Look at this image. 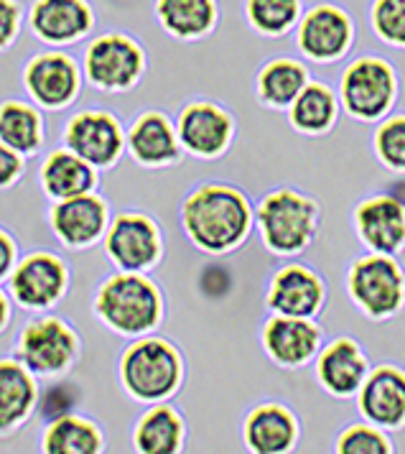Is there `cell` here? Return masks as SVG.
Segmentation results:
<instances>
[{
  "instance_id": "1",
  "label": "cell",
  "mask_w": 405,
  "mask_h": 454,
  "mask_svg": "<svg viewBox=\"0 0 405 454\" xmlns=\"http://www.w3.org/2000/svg\"><path fill=\"white\" fill-rule=\"evenodd\" d=\"M182 223L189 240L197 248L212 255H222L247 240L255 223V212L240 189L206 184L186 197Z\"/></svg>"
},
{
  "instance_id": "2",
  "label": "cell",
  "mask_w": 405,
  "mask_h": 454,
  "mask_svg": "<svg viewBox=\"0 0 405 454\" xmlns=\"http://www.w3.org/2000/svg\"><path fill=\"white\" fill-rule=\"evenodd\" d=\"M95 311L110 330L125 337H141L161 322L163 296L143 273L121 270L100 286Z\"/></svg>"
},
{
  "instance_id": "3",
  "label": "cell",
  "mask_w": 405,
  "mask_h": 454,
  "mask_svg": "<svg viewBox=\"0 0 405 454\" xmlns=\"http://www.w3.org/2000/svg\"><path fill=\"white\" fill-rule=\"evenodd\" d=\"M182 378V355L161 337H143L122 352V388L141 403H161L171 398L179 391Z\"/></svg>"
},
{
  "instance_id": "4",
  "label": "cell",
  "mask_w": 405,
  "mask_h": 454,
  "mask_svg": "<svg viewBox=\"0 0 405 454\" xmlns=\"http://www.w3.org/2000/svg\"><path fill=\"white\" fill-rule=\"evenodd\" d=\"M255 223L261 227L265 248L276 255H296L306 250L319 230V205L293 189H278L265 197Z\"/></svg>"
},
{
  "instance_id": "5",
  "label": "cell",
  "mask_w": 405,
  "mask_h": 454,
  "mask_svg": "<svg viewBox=\"0 0 405 454\" xmlns=\"http://www.w3.org/2000/svg\"><path fill=\"white\" fill-rule=\"evenodd\" d=\"M347 291L354 307L372 322H386L405 307V273L395 255L370 253L347 273Z\"/></svg>"
},
{
  "instance_id": "6",
  "label": "cell",
  "mask_w": 405,
  "mask_h": 454,
  "mask_svg": "<svg viewBox=\"0 0 405 454\" xmlns=\"http://www.w3.org/2000/svg\"><path fill=\"white\" fill-rule=\"evenodd\" d=\"M398 100V72L383 57H360L339 82V103L360 123H380Z\"/></svg>"
},
{
  "instance_id": "7",
  "label": "cell",
  "mask_w": 405,
  "mask_h": 454,
  "mask_svg": "<svg viewBox=\"0 0 405 454\" xmlns=\"http://www.w3.org/2000/svg\"><path fill=\"white\" fill-rule=\"evenodd\" d=\"M77 352L80 337L66 322L57 317H41L20 332L16 360L34 375H59L72 368Z\"/></svg>"
},
{
  "instance_id": "8",
  "label": "cell",
  "mask_w": 405,
  "mask_h": 454,
  "mask_svg": "<svg viewBox=\"0 0 405 454\" xmlns=\"http://www.w3.org/2000/svg\"><path fill=\"white\" fill-rule=\"evenodd\" d=\"M143 69V49L122 34H105L90 43L84 54V74L95 87L107 92L130 90L133 84H138Z\"/></svg>"
},
{
  "instance_id": "9",
  "label": "cell",
  "mask_w": 405,
  "mask_h": 454,
  "mask_svg": "<svg viewBox=\"0 0 405 454\" xmlns=\"http://www.w3.org/2000/svg\"><path fill=\"white\" fill-rule=\"evenodd\" d=\"M296 46L311 62H339L354 43V23L345 8L322 3L299 19Z\"/></svg>"
},
{
  "instance_id": "10",
  "label": "cell",
  "mask_w": 405,
  "mask_h": 454,
  "mask_svg": "<svg viewBox=\"0 0 405 454\" xmlns=\"http://www.w3.org/2000/svg\"><path fill=\"white\" fill-rule=\"evenodd\" d=\"M105 253L121 270L143 273L161 258V232L138 212H122L105 230Z\"/></svg>"
},
{
  "instance_id": "11",
  "label": "cell",
  "mask_w": 405,
  "mask_h": 454,
  "mask_svg": "<svg viewBox=\"0 0 405 454\" xmlns=\"http://www.w3.org/2000/svg\"><path fill=\"white\" fill-rule=\"evenodd\" d=\"M64 144L90 166L107 168L122 156L125 136L118 118H113L110 113L84 110L66 123Z\"/></svg>"
},
{
  "instance_id": "12",
  "label": "cell",
  "mask_w": 405,
  "mask_h": 454,
  "mask_svg": "<svg viewBox=\"0 0 405 454\" xmlns=\"http://www.w3.org/2000/svg\"><path fill=\"white\" fill-rule=\"evenodd\" d=\"M69 284L66 266L51 253H31L11 270V294L23 309H49Z\"/></svg>"
},
{
  "instance_id": "13",
  "label": "cell",
  "mask_w": 405,
  "mask_h": 454,
  "mask_svg": "<svg viewBox=\"0 0 405 454\" xmlns=\"http://www.w3.org/2000/svg\"><path fill=\"white\" fill-rule=\"evenodd\" d=\"M265 355L281 368H304L322 350L324 334L314 319L273 314L261 332Z\"/></svg>"
},
{
  "instance_id": "14",
  "label": "cell",
  "mask_w": 405,
  "mask_h": 454,
  "mask_svg": "<svg viewBox=\"0 0 405 454\" xmlns=\"http://www.w3.org/2000/svg\"><path fill=\"white\" fill-rule=\"evenodd\" d=\"M357 409L367 424L398 432L405 427V371L398 365H378L367 372L357 391Z\"/></svg>"
},
{
  "instance_id": "15",
  "label": "cell",
  "mask_w": 405,
  "mask_h": 454,
  "mask_svg": "<svg viewBox=\"0 0 405 454\" xmlns=\"http://www.w3.org/2000/svg\"><path fill=\"white\" fill-rule=\"evenodd\" d=\"M354 232L370 253L398 255L405 248V205L393 194H375L354 209Z\"/></svg>"
},
{
  "instance_id": "16",
  "label": "cell",
  "mask_w": 405,
  "mask_h": 454,
  "mask_svg": "<svg viewBox=\"0 0 405 454\" xmlns=\"http://www.w3.org/2000/svg\"><path fill=\"white\" fill-rule=\"evenodd\" d=\"M235 121L232 115L214 103L186 105L179 115L176 138L182 148L199 159H217L232 144Z\"/></svg>"
},
{
  "instance_id": "17",
  "label": "cell",
  "mask_w": 405,
  "mask_h": 454,
  "mask_svg": "<svg viewBox=\"0 0 405 454\" xmlns=\"http://www.w3.org/2000/svg\"><path fill=\"white\" fill-rule=\"evenodd\" d=\"M326 289L322 276L301 263H288L278 270L268 289V309L284 317L314 319L324 307Z\"/></svg>"
},
{
  "instance_id": "18",
  "label": "cell",
  "mask_w": 405,
  "mask_h": 454,
  "mask_svg": "<svg viewBox=\"0 0 405 454\" xmlns=\"http://www.w3.org/2000/svg\"><path fill=\"white\" fill-rule=\"evenodd\" d=\"M23 82L41 107L61 110L80 92V69L66 54L46 51L26 64Z\"/></svg>"
},
{
  "instance_id": "19",
  "label": "cell",
  "mask_w": 405,
  "mask_h": 454,
  "mask_svg": "<svg viewBox=\"0 0 405 454\" xmlns=\"http://www.w3.org/2000/svg\"><path fill=\"white\" fill-rule=\"evenodd\" d=\"M367 372H370L367 355L352 337H337L316 352V378L322 388L337 398L357 395Z\"/></svg>"
},
{
  "instance_id": "20",
  "label": "cell",
  "mask_w": 405,
  "mask_h": 454,
  "mask_svg": "<svg viewBox=\"0 0 405 454\" xmlns=\"http://www.w3.org/2000/svg\"><path fill=\"white\" fill-rule=\"evenodd\" d=\"M49 217L66 248H90L107 230V205L92 192L54 202Z\"/></svg>"
},
{
  "instance_id": "21",
  "label": "cell",
  "mask_w": 405,
  "mask_h": 454,
  "mask_svg": "<svg viewBox=\"0 0 405 454\" xmlns=\"http://www.w3.org/2000/svg\"><path fill=\"white\" fill-rule=\"evenodd\" d=\"M95 26V13L87 0H36L31 8V28L41 42L72 43L87 36Z\"/></svg>"
},
{
  "instance_id": "22",
  "label": "cell",
  "mask_w": 405,
  "mask_h": 454,
  "mask_svg": "<svg viewBox=\"0 0 405 454\" xmlns=\"http://www.w3.org/2000/svg\"><path fill=\"white\" fill-rule=\"evenodd\" d=\"M243 436L250 452L285 454L299 442V421L281 403H261L247 413Z\"/></svg>"
},
{
  "instance_id": "23",
  "label": "cell",
  "mask_w": 405,
  "mask_h": 454,
  "mask_svg": "<svg viewBox=\"0 0 405 454\" xmlns=\"http://www.w3.org/2000/svg\"><path fill=\"white\" fill-rule=\"evenodd\" d=\"M125 144L133 159L143 166H166L182 159L176 128L161 113H143L130 128Z\"/></svg>"
},
{
  "instance_id": "24",
  "label": "cell",
  "mask_w": 405,
  "mask_h": 454,
  "mask_svg": "<svg viewBox=\"0 0 405 454\" xmlns=\"http://www.w3.org/2000/svg\"><path fill=\"white\" fill-rule=\"evenodd\" d=\"M39 388L20 360H0V436L19 429L34 413Z\"/></svg>"
},
{
  "instance_id": "25",
  "label": "cell",
  "mask_w": 405,
  "mask_h": 454,
  "mask_svg": "<svg viewBox=\"0 0 405 454\" xmlns=\"http://www.w3.org/2000/svg\"><path fill=\"white\" fill-rule=\"evenodd\" d=\"M41 186L54 202L69 200V197H80V194L95 192L97 171H95V166L87 164L77 153L64 148V151H54L43 161V166H41Z\"/></svg>"
},
{
  "instance_id": "26",
  "label": "cell",
  "mask_w": 405,
  "mask_h": 454,
  "mask_svg": "<svg viewBox=\"0 0 405 454\" xmlns=\"http://www.w3.org/2000/svg\"><path fill=\"white\" fill-rule=\"evenodd\" d=\"M339 115V98L322 82H306L299 98L288 105V121L304 136H324Z\"/></svg>"
},
{
  "instance_id": "27",
  "label": "cell",
  "mask_w": 405,
  "mask_h": 454,
  "mask_svg": "<svg viewBox=\"0 0 405 454\" xmlns=\"http://www.w3.org/2000/svg\"><path fill=\"white\" fill-rule=\"evenodd\" d=\"M156 16L176 39H202L217 26V0H159Z\"/></svg>"
},
{
  "instance_id": "28",
  "label": "cell",
  "mask_w": 405,
  "mask_h": 454,
  "mask_svg": "<svg viewBox=\"0 0 405 454\" xmlns=\"http://www.w3.org/2000/svg\"><path fill=\"white\" fill-rule=\"evenodd\" d=\"M133 444L141 454H176L183 444V421L176 409L166 403H153L143 413Z\"/></svg>"
},
{
  "instance_id": "29",
  "label": "cell",
  "mask_w": 405,
  "mask_h": 454,
  "mask_svg": "<svg viewBox=\"0 0 405 454\" xmlns=\"http://www.w3.org/2000/svg\"><path fill=\"white\" fill-rule=\"evenodd\" d=\"M41 450L46 454H97L102 452V434L90 419L64 413L49 421Z\"/></svg>"
},
{
  "instance_id": "30",
  "label": "cell",
  "mask_w": 405,
  "mask_h": 454,
  "mask_svg": "<svg viewBox=\"0 0 405 454\" xmlns=\"http://www.w3.org/2000/svg\"><path fill=\"white\" fill-rule=\"evenodd\" d=\"M308 82V69L296 59H273L261 69L258 74V98L261 103L276 110H284L299 98V92Z\"/></svg>"
},
{
  "instance_id": "31",
  "label": "cell",
  "mask_w": 405,
  "mask_h": 454,
  "mask_svg": "<svg viewBox=\"0 0 405 454\" xmlns=\"http://www.w3.org/2000/svg\"><path fill=\"white\" fill-rule=\"evenodd\" d=\"M43 136V125L36 107L19 103V100H5L0 105V141L19 151L20 156L36 153Z\"/></svg>"
},
{
  "instance_id": "32",
  "label": "cell",
  "mask_w": 405,
  "mask_h": 454,
  "mask_svg": "<svg viewBox=\"0 0 405 454\" xmlns=\"http://www.w3.org/2000/svg\"><path fill=\"white\" fill-rule=\"evenodd\" d=\"M245 13L261 36L278 39L301 19V0H247Z\"/></svg>"
},
{
  "instance_id": "33",
  "label": "cell",
  "mask_w": 405,
  "mask_h": 454,
  "mask_svg": "<svg viewBox=\"0 0 405 454\" xmlns=\"http://www.w3.org/2000/svg\"><path fill=\"white\" fill-rule=\"evenodd\" d=\"M372 148H375L378 161L386 168L405 174V115L383 118L375 130Z\"/></svg>"
},
{
  "instance_id": "34",
  "label": "cell",
  "mask_w": 405,
  "mask_h": 454,
  "mask_svg": "<svg viewBox=\"0 0 405 454\" xmlns=\"http://www.w3.org/2000/svg\"><path fill=\"white\" fill-rule=\"evenodd\" d=\"M370 23L380 42L405 49V0H372Z\"/></svg>"
},
{
  "instance_id": "35",
  "label": "cell",
  "mask_w": 405,
  "mask_h": 454,
  "mask_svg": "<svg viewBox=\"0 0 405 454\" xmlns=\"http://www.w3.org/2000/svg\"><path fill=\"white\" fill-rule=\"evenodd\" d=\"M339 454H390L395 447L390 444L387 434L372 424H354L337 439Z\"/></svg>"
},
{
  "instance_id": "36",
  "label": "cell",
  "mask_w": 405,
  "mask_h": 454,
  "mask_svg": "<svg viewBox=\"0 0 405 454\" xmlns=\"http://www.w3.org/2000/svg\"><path fill=\"white\" fill-rule=\"evenodd\" d=\"M20 28V8L16 0H0V51L16 42Z\"/></svg>"
},
{
  "instance_id": "37",
  "label": "cell",
  "mask_w": 405,
  "mask_h": 454,
  "mask_svg": "<svg viewBox=\"0 0 405 454\" xmlns=\"http://www.w3.org/2000/svg\"><path fill=\"white\" fill-rule=\"evenodd\" d=\"M23 174V156L0 141V189L16 184Z\"/></svg>"
},
{
  "instance_id": "38",
  "label": "cell",
  "mask_w": 405,
  "mask_h": 454,
  "mask_svg": "<svg viewBox=\"0 0 405 454\" xmlns=\"http://www.w3.org/2000/svg\"><path fill=\"white\" fill-rule=\"evenodd\" d=\"M16 255H19V248H16L13 238L0 230V281L11 276V270L16 266Z\"/></svg>"
},
{
  "instance_id": "39",
  "label": "cell",
  "mask_w": 405,
  "mask_h": 454,
  "mask_svg": "<svg viewBox=\"0 0 405 454\" xmlns=\"http://www.w3.org/2000/svg\"><path fill=\"white\" fill-rule=\"evenodd\" d=\"M8 319H11V304H8V299H5V294L0 291V332L5 330V325H8Z\"/></svg>"
}]
</instances>
